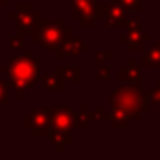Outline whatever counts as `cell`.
Returning a JSON list of instances; mask_svg holds the SVG:
<instances>
[{
	"mask_svg": "<svg viewBox=\"0 0 160 160\" xmlns=\"http://www.w3.org/2000/svg\"><path fill=\"white\" fill-rule=\"evenodd\" d=\"M11 83L12 86L18 88L19 97L24 95L26 90H31L33 83L36 79V74H38V60L33 59V53H26V55L16 57L11 60Z\"/></svg>",
	"mask_w": 160,
	"mask_h": 160,
	"instance_id": "cell-1",
	"label": "cell"
},
{
	"mask_svg": "<svg viewBox=\"0 0 160 160\" xmlns=\"http://www.w3.org/2000/svg\"><path fill=\"white\" fill-rule=\"evenodd\" d=\"M36 35L38 36H35V40L42 43L45 48H53L55 43H59V40H60L59 29H57L55 26H50V24L43 26V22L40 24V31L36 33Z\"/></svg>",
	"mask_w": 160,
	"mask_h": 160,
	"instance_id": "cell-2",
	"label": "cell"
},
{
	"mask_svg": "<svg viewBox=\"0 0 160 160\" xmlns=\"http://www.w3.org/2000/svg\"><path fill=\"white\" fill-rule=\"evenodd\" d=\"M9 98H7V86L0 81V105H7Z\"/></svg>",
	"mask_w": 160,
	"mask_h": 160,
	"instance_id": "cell-3",
	"label": "cell"
},
{
	"mask_svg": "<svg viewBox=\"0 0 160 160\" xmlns=\"http://www.w3.org/2000/svg\"><path fill=\"white\" fill-rule=\"evenodd\" d=\"M2 2H4V0H0V5H2ZM4 4H5V2H4Z\"/></svg>",
	"mask_w": 160,
	"mask_h": 160,
	"instance_id": "cell-4",
	"label": "cell"
}]
</instances>
